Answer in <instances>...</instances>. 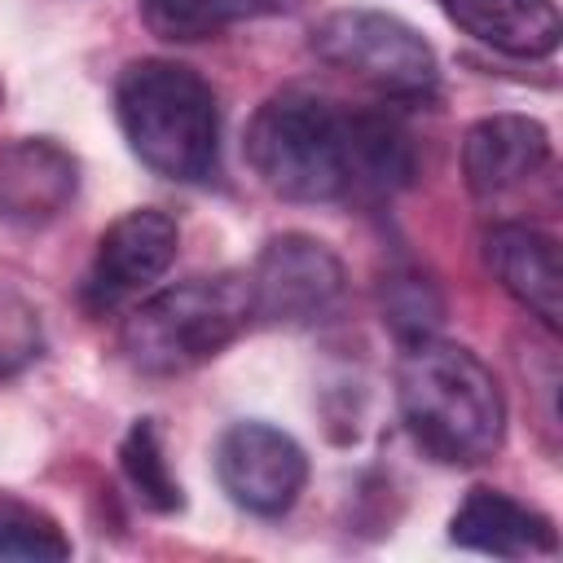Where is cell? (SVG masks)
<instances>
[{"instance_id":"cell-1","label":"cell","mask_w":563,"mask_h":563,"mask_svg":"<svg viewBox=\"0 0 563 563\" xmlns=\"http://www.w3.org/2000/svg\"><path fill=\"white\" fill-rule=\"evenodd\" d=\"M246 163L286 202L387 198L418 172L405 123L387 110H356L334 97L286 88L246 123Z\"/></svg>"},{"instance_id":"cell-2","label":"cell","mask_w":563,"mask_h":563,"mask_svg":"<svg viewBox=\"0 0 563 563\" xmlns=\"http://www.w3.org/2000/svg\"><path fill=\"white\" fill-rule=\"evenodd\" d=\"M396 405L413 444L444 466H479L506 440V396L493 369L431 330L400 347Z\"/></svg>"},{"instance_id":"cell-3","label":"cell","mask_w":563,"mask_h":563,"mask_svg":"<svg viewBox=\"0 0 563 563\" xmlns=\"http://www.w3.org/2000/svg\"><path fill=\"white\" fill-rule=\"evenodd\" d=\"M114 114L128 150L176 185L220 172V106L211 84L172 57L128 62L114 79Z\"/></svg>"},{"instance_id":"cell-4","label":"cell","mask_w":563,"mask_h":563,"mask_svg":"<svg viewBox=\"0 0 563 563\" xmlns=\"http://www.w3.org/2000/svg\"><path fill=\"white\" fill-rule=\"evenodd\" d=\"M251 321L246 273H202L141 299L119 330V347L132 369L172 378L220 356Z\"/></svg>"},{"instance_id":"cell-5","label":"cell","mask_w":563,"mask_h":563,"mask_svg":"<svg viewBox=\"0 0 563 563\" xmlns=\"http://www.w3.org/2000/svg\"><path fill=\"white\" fill-rule=\"evenodd\" d=\"M312 53L387 101H431L440 88L435 48L409 22L378 9H339L321 18L312 26Z\"/></svg>"},{"instance_id":"cell-6","label":"cell","mask_w":563,"mask_h":563,"mask_svg":"<svg viewBox=\"0 0 563 563\" xmlns=\"http://www.w3.org/2000/svg\"><path fill=\"white\" fill-rule=\"evenodd\" d=\"M251 312L268 325H317L325 321L347 290L343 260L312 233H277L255 255L251 273Z\"/></svg>"},{"instance_id":"cell-7","label":"cell","mask_w":563,"mask_h":563,"mask_svg":"<svg viewBox=\"0 0 563 563\" xmlns=\"http://www.w3.org/2000/svg\"><path fill=\"white\" fill-rule=\"evenodd\" d=\"M216 479L251 515H286L308 484V453L273 422H233L216 444Z\"/></svg>"},{"instance_id":"cell-8","label":"cell","mask_w":563,"mask_h":563,"mask_svg":"<svg viewBox=\"0 0 563 563\" xmlns=\"http://www.w3.org/2000/svg\"><path fill=\"white\" fill-rule=\"evenodd\" d=\"M180 251V229L158 207H132L97 238L92 264L84 273V303L92 312H110L136 295H145Z\"/></svg>"},{"instance_id":"cell-9","label":"cell","mask_w":563,"mask_h":563,"mask_svg":"<svg viewBox=\"0 0 563 563\" xmlns=\"http://www.w3.org/2000/svg\"><path fill=\"white\" fill-rule=\"evenodd\" d=\"M79 194V163L48 136H18L0 145V224L44 229Z\"/></svg>"},{"instance_id":"cell-10","label":"cell","mask_w":563,"mask_h":563,"mask_svg":"<svg viewBox=\"0 0 563 563\" xmlns=\"http://www.w3.org/2000/svg\"><path fill=\"white\" fill-rule=\"evenodd\" d=\"M550 163V132L528 114H488L462 136V176L479 202L528 185Z\"/></svg>"},{"instance_id":"cell-11","label":"cell","mask_w":563,"mask_h":563,"mask_svg":"<svg viewBox=\"0 0 563 563\" xmlns=\"http://www.w3.org/2000/svg\"><path fill=\"white\" fill-rule=\"evenodd\" d=\"M484 260L501 290L528 308L545 330H559L563 321V268H559V246L550 233L532 224H493L484 233Z\"/></svg>"},{"instance_id":"cell-12","label":"cell","mask_w":563,"mask_h":563,"mask_svg":"<svg viewBox=\"0 0 563 563\" xmlns=\"http://www.w3.org/2000/svg\"><path fill=\"white\" fill-rule=\"evenodd\" d=\"M449 541L462 550H479L493 559H532L554 554L559 532L550 515L497 493V488H471L457 515L449 519Z\"/></svg>"},{"instance_id":"cell-13","label":"cell","mask_w":563,"mask_h":563,"mask_svg":"<svg viewBox=\"0 0 563 563\" xmlns=\"http://www.w3.org/2000/svg\"><path fill=\"white\" fill-rule=\"evenodd\" d=\"M435 4L471 40L519 62L550 57L563 35L554 0H435Z\"/></svg>"},{"instance_id":"cell-14","label":"cell","mask_w":563,"mask_h":563,"mask_svg":"<svg viewBox=\"0 0 563 563\" xmlns=\"http://www.w3.org/2000/svg\"><path fill=\"white\" fill-rule=\"evenodd\" d=\"M299 0H136L141 22L172 44H194L207 35H220L251 18L290 13Z\"/></svg>"},{"instance_id":"cell-15","label":"cell","mask_w":563,"mask_h":563,"mask_svg":"<svg viewBox=\"0 0 563 563\" xmlns=\"http://www.w3.org/2000/svg\"><path fill=\"white\" fill-rule=\"evenodd\" d=\"M119 462H123V475L128 484L136 488V497L158 510V515H172L185 506V488L180 479L172 475L167 466V453H163V435L154 427V418H136L119 444Z\"/></svg>"},{"instance_id":"cell-16","label":"cell","mask_w":563,"mask_h":563,"mask_svg":"<svg viewBox=\"0 0 563 563\" xmlns=\"http://www.w3.org/2000/svg\"><path fill=\"white\" fill-rule=\"evenodd\" d=\"M0 559L62 563V559H70V537L44 510H35L18 497H0Z\"/></svg>"},{"instance_id":"cell-17","label":"cell","mask_w":563,"mask_h":563,"mask_svg":"<svg viewBox=\"0 0 563 563\" xmlns=\"http://www.w3.org/2000/svg\"><path fill=\"white\" fill-rule=\"evenodd\" d=\"M40 347H44L40 312L31 308V299L22 290L0 282V378L26 369L40 356Z\"/></svg>"}]
</instances>
